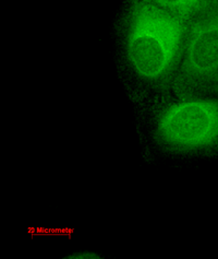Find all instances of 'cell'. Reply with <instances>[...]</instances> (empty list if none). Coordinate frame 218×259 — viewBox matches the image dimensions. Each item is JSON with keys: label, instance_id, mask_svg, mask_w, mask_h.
I'll return each mask as SVG.
<instances>
[{"label": "cell", "instance_id": "7a4b0ae2", "mask_svg": "<svg viewBox=\"0 0 218 259\" xmlns=\"http://www.w3.org/2000/svg\"><path fill=\"white\" fill-rule=\"evenodd\" d=\"M174 87L181 99L218 90V0H209L188 21Z\"/></svg>", "mask_w": 218, "mask_h": 259}, {"label": "cell", "instance_id": "277c9868", "mask_svg": "<svg viewBox=\"0 0 218 259\" xmlns=\"http://www.w3.org/2000/svg\"><path fill=\"white\" fill-rule=\"evenodd\" d=\"M138 2L157 6L187 22L190 21L209 0H138Z\"/></svg>", "mask_w": 218, "mask_h": 259}, {"label": "cell", "instance_id": "3957f363", "mask_svg": "<svg viewBox=\"0 0 218 259\" xmlns=\"http://www.w3.org/2000/svg\"><path fill=\"white\" fill-rule=\"evenodd\" d=\"M155 136L162 147L179 153L215 147L218 142V103L186 98L167 105L158 115Z\"/></svg>", "mask_w": 218, "mask_h": 259}, {"label": "cell", "instance_id": "6da1fadb", "mask_svg": "<svg viewBox=\"0 0 218 259\" xmlns=\"http://www.w3.org/2000/svg\"><path fill=\"white\" fill-rule=\"evenodd\" d=\"M186 21L159 7L134 0L126 25V53L136 77L155 88L170 83L185 50Z\"/></svg>", "mask_w": 218, "mask_h": 259}]
</instances>
